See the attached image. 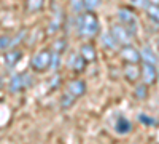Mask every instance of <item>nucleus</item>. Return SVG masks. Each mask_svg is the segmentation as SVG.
Listing matches in <instances>:
<instances>
[{"label": "nucleus", "mask_w": 159, "mask_h": 144, "mask_svg": "<svg viewBox=\"0 0 159 144\" xmlns=\"http://www.w3.org/2000/svg\"><path fill=\"white\" fill-rule=\"evenodd\" d=\"M75 27L78 31V34L81 37H86V38H92L99 34V19L96 18L94 13H84V15L78 16L76 21H75Z\"/></svg>", "instance_id": "f257e3e1"}, {"label": "nucleus", "mask_w": 159, "mask_h": 144, "mask_svg": "<svg viewBox=\"0 0 159 144\" xmlns=\"http://www.w3.org/2000/svg\"><path fill=\"white\" fill-rule=\"evenodd\" d=\"M118 18H119V21H121L126 27L129 29V32H130L132 35H135L139 24H137V16H135L134 11L129 10V8H119V10H118Z\"/></svg>", "instance_id": "f03ea898"}, {"label": "nucleus", "mask_w": 159, "mask_h": 144, "mask_svg": "<svg viewBox=\"0 0 159 144\" xmlns=\"http://www.w3.org/2000/svg\"><path fill=\"white\" fill-rule=\"evenodd\" d=\"M29 85H32V77L29 74H16L11 77L8 83V91L10 93H19L21 90L27 88Z\"/></svg>", "instance_id": "7ed1b4c3"}, {"label": "nucleus", "mask_w": 159, "mask_h": 144, "mask_svg": "<svg viewBox=\"0 0 159 144\" xmlns=\"http://www.w3.org/2000/svg\"><path fill=\"white\" fill-rule=\"evenodd\" d=\"M110 34H111V37L116 40V43L119 47L130 45L132 37H134V35L129 32V29L126 27V26H121V24H115L113 27H111V31H110Z\"/></svg>", "instance_id": "20e7f679"}, {"label": "nucleus", "mask_w": 159, "mask_h": 144, "mask_svg": "<svg viewBox=\"0 0 159 144\" xmlns=\"http://www.w3.org/2000/svg\"><path fill=\"white\" fill-rule=\"evenodd\" d=\"M51 53H52L51 50H42V51H38V53L32 58V61H30L32 69L37 71V72H43V71H46V69L49 67Z\"/></svg>", "instance_id": "39448f33"}, {"label": "nucleus", "mask_w": 159, "mask_h": 144, "mask_svg": "<svg viewBox=\"0 0 159 144\" xmlns=\"http://www.w3.org/2000/svg\"><path fill=\"white\" fill-rule=\"evenodd\" d=\"M142 77H143V83H145V85H153V83H156V78H157V69H156V66L143 62Z\"/></svg>", "instance_id": "423d86ee"}, {"label": "nucleus", "mask_w": 159, "mask_h": 144, "mask_svg": "<svg viewBox=\"0 0 159 144\" xmlns=\"http://www.w3.org/2000/svg\"><path fill=\"white\" fill-rule=\"evenodd\" d=\"M121 56H123V59H126V61L130 62V64H137V62L140 61V53H139V50L134 48L132 45H124V47H123Z\"/></svg>", "instance_id": "0eeeda50"}, {"label": "nucleus", "mask_w": 159, "mask_h": 144, "mask_svg": "<svg viewBox=\"0 0 159 144\" xmlns=\"http://www.w3.org/2000/svg\"><path fill=\"white\" fill-rule=\"evenodd\" d=\"M140 59L143 61V62H147V64H153V66H157V56H156V53L153 51V48H150V47H143L140 51Z\"/></svg>", "instance_id": "6e6552de"}, {"label": "nucleus", "mask_w": 159, "mask_h": 144, "mask_svg": "<svg viewBox=\"0 0 159 144\" xmlns=\"http://www.w3.org/2000/svg\"><path fill=\"white\" fill-rule=\"evenodd\" d=\"M67 91L70 95H73L75 98H80V96H83L84 95V91H86V85L83 80H72L69 83V88Z\"/></svg>", "instance_id": "1a4fd4ad"}, {"label": "nucleus", "mask_w": 159, "mask_h": 144, "mask_svg": "<svg viewBox=\"0 0 159 144\" xmlns=\"http://www.w3.org/2000/svg\"><path fill=\"white\" fill-rule=\"evenodd\" d=\"M80 55L83 56V59L86 62H94L96 58H97V51H96V48H94L92 43H84L81 47V53H80Z\"/></svg>", "instance_id": "9d476101"}, {"label": "nucleus", "mask_w": 159, "mask_h": 144, "mask_svg": "<svg viewBox=\"0 0 159 144\" xmlns=\"http://www.w3.org/2000/svg\"><path fill=\"white\" fill-rule=\"evenodd\" d=\"M84 66H86V61L83 59L81 55L73 53V55L69 58V67H70L72 71H75V72H81V71L84 69Z\"/></svg>", "instance_id": "9b49d317"}, {"label": "nucleus", "mask_w": 159, "mask_h": 144, "mask_svg": "<svg viewBox=\"0 0 159 144\" xmlns=\"http://www.w3.org/2000/svg\"><path fill=\"white\" fill-rule=\"evenodd\" d=\"M22 58V51L21 50H11L5 55V64L8 69H13L19 62V59Z\"/></svg>", "instance_id": "f8f14e48"}, {"label": "nucleus", "mask_w": 159, "mask_h": 144, "mask_svg": "<svg viewBox=\"0 0 159 144\" xmlns=\"http://www.w3.org/2000/svg\"><path fill=\"white\" fill-rule=\"evenodd\" d=\"M115 130L119 135H127V133L132 132V123H130L129 119H126V117H119L115 123Z\"/></svg>", "instance_id": "ddd939ff"}, {"label": "nucleus", "mask_w": 159, "mask_h": 144, "mask_svg": "<svg viewBox=\"0 0 159 144\" xmlns=\"http://www.w3.org/2000/svg\"><path fill=\"white\" fill-rule=\"evenodd\" d=\"M124 74H126V77H127L129 82H137L139 77H140V69L135 66V64H132V66H127V67H126Z\"/></svg>", "instance_id": "4468645a"}, {"label": "nucleus", "mask_w": 159, "mask_h": 144, "mask_svg": "<svg viewBox=\"0 0 159 144\" xmlns=\"http://www.w3.org/2000/svg\"><path fill=\"white\" fill-rule=\"evenodd\" d=\"M102 43H103L105 48H108V50H116V48L119 47V45L116 43V40L111 37L110 32H105V34L102 35Z\"/></svg>", "instance_id": "2eb2a0df"}, {"label": "nucleus", "mask_w": 159, "mask_h": 144, "mask_svg": "<svg viewBox=\"0 0 159 144\" xmlns=\"http://www.w3.org/2000/svg\"><path fill=\"white\" fill-rule=\"evenodd\" d=\"M61 22H62V13L57 11V13H56V16L52 18V21H51V24H49L48 32H49V34H54V32L61 27Z\"/></svg>", "instance_id": "dca6fc26"}, {"label": "nucleus", "mask_w": 159, "mask_h": 144, "mask_svg": "<svg viewBox=\"0 0 159 144\" xmlns=\"http://www.w3.org/2000/svg\"><path fill=\"white\" fill-rule=\"evenodd\" d=\"M75 96L73 95H70L69 93V91H67V93H64L62 95V98H61V107L62 109H69V107H72L73 106V102H75Z\"/></svg>", "instance_id": "f3484780"}, {"label": "nucleus", "mask_w": 159, "mask_h": 144, "mask_svg": "<svg viewBox=\"0 0 159 144\" xmlns=\"http://www.w3.org/2000/svg\"><path fill=\"white\" fill-rule=\"evenodd\" d=\"M65 50H67V40H65V38L62 37V38H59V40H56V42H54V45H52V50H51V51H54V53L62 55Z\"/></svg>", "instance_id": "a211bd4d"}, {"label": "nucleus", "mask_w": 159, "mask_h": 144, "mask_svg": "<svg viewBox=\"0 0 159 144\" xmlns=\"http://www.w3.org/2000/svg\"><path fill=\"white\" fill-rule=\"evenodd\" d=\"M43 3H45V0H27V10L30 13H35L38 10H42Z\"/></svg>", "instance_id": "6ab92c4d"}, {"label": "nucleus", "mask_w": 159, "mask_h": 144, "mask_svg": "<svg viewBox=\"0 0 159 144\" xmlns=\"http://www.w3.org/2000/svg\"><path fill=\"white\" fill-rule=\"evenodd\" d=\"M135 96L139 99H145L148 96V85H145V83H139L135 87Z\"/></svg>", "instance_id": "aec40b11"}, {"label": "nucleus", "mask_w": 159, "mask_h": 144, "mask_svg": "<svg viewBox=\"0 0 159 144\" xmlns=\"http://www.w3.org/2000/svg\"><path fill=\"white\" fill-rule=\"evenodd\" d=\"M147 11H148V15H150V19H151V21H154V22H157V19H159L157 3H151V5L147 8Z\"/></svg>", "instance_id": "412c9836"}, {"label": "nucleus", "mask_w": 159, "mask_h": 144, "mask_svg": "<svg viewBox=\"0 0 159 144\" xmlns=\"http://www.w3.org/2000/svg\"><path fill=\"white\" fill-rule=\"evenodd\" d=\"M59 64H61V55L52 51V53H51V59H49V67H51L52 71H57Z\"/></svg>", "instance_id": "4be33fe9"}, {"label": "nucleus", "mask_w": 159, "mask_h": 144, "mask_svg": "<svg viewBox=\"0 0 159 144\" xmlns=\"http://www.w3.org/2000/svg\"><path fill=\"white\" fill-rule=\"evenodd\" d=\"M70 7H72V11L73 13H81L83 11V0H70Z\"/></svg>", "instance_id": "5701e85b"}, {"label": "nucleus", "mask_w": 159, "mask_h": 144, "mask_svg": "<svg viewBox=\"0 0 159 144\" xmlns=\"http://www.w3.org/2000/svg\"><path fill=\"white\" fill-rule=\"evenodd\" d=\"M139 120L142 123H145V125H148V127H154L156 125V120L151 119V117H148V115H145V114H140L139 115Z\"/></svg>", "instance_id": "b1692460"}, {"label": "nucleus", "mask_w": 159, "mask_h": 144, "mask_svg": "<svg viewBox=\"0 0 159 144\" xmlns=\"http://www.w3.org/2000/svg\"><path fill=\"white\" fill-rule=\"evenodd\" d=\"M24 37H25V31H21V32H19V34H18L16 37H13L11 40H10V48H13V47H16V45H18V43H19V42L22 40Z\"/></svg>", "instance_id": "393cba45"}, {"label": "nucleus", "mask_w": 159, "mask_h": 144, "mask_svg": "<svg viewBox=\"0 0 159 144\" xmlns=\"http://www.w3.org/2000/svg\"><path fill=\"white\" fill-rule=\"evenodd\" d=\"M99 3H100V0H83V7L86 10H94L99 7Z\"/></svg>", "instance_id": "a878e982"}, {"label": "nucleus", "mask_w": 159, "mask_h": 144, "mask_svg": "<svg viewBox=\"0 0 159 144\" xmlns=\"http://www.w3.org/2000/svg\"><path fill=\"white\" fill-rule=\"evenodd\" d=\"M10 40H11V38L7 37V35L0 37V51H5V50L10 48Z\"/></svg>", "instance_id": "bb28decb"}, {"label": "nucleus", "mask_w": 159, "mask_h": 144, "mask_svg": "<svg viewBox=\"0 0 159 144\" xmlns=\"http://www.w3.org/2000/svg\"><path fill=\"white\" fill-rule=\"evenodd\" d=\"M130 2H132V5H135V7H139V8H145V10L151 5L150 0H130Z\"/></svg>", "instance_id": "cd10ccee"}, {"label": "nucleus", "mask_w": 159, "mask_h": 144, "mask_svg": "<svg viewBox=\"0 0 159 144\" xmlns=\"http://www.w3.org/2000/svg\"><path fill=\"white\" fill-rule=\"evenodd\" d=\"M52 82H54V83L51 85V90H52V88H56V87L59 85V82H61V77H59V75H56V77H54V80H52Z\"/></svg>", "instance_id": "c85d7f7f"}, {"label": "nucleus", "mask_w": 159, "mask_h": 144, "mask_svg": "<svg viewBox=\"0 0 159 144\" xmlns=\"http://www.w3.org/2000/svg\"><path fill=\"white\" fill-rule=\"evenodd\" d=\"M0 88H2V80H0Z\"/></svg>", "instance_id": "c756f323"}]
</instances>
